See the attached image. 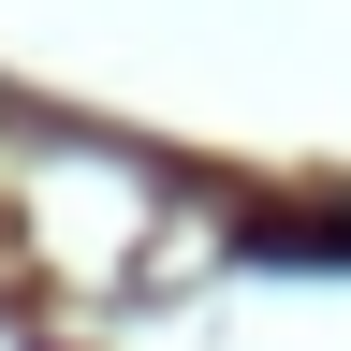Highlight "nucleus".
I'll use <instances>...</instances> for the list:
<instances>
[{
    "label": "nucleus",
    "instance_id": "1",
    "mask_svg": "<svg viewBox=\"0 0 351 351\" xmlns=\"http://www.w3.org/2000/svg\"><path fill=\"white\" fill-rule=\"evenodd\" d=\"M234 249L249 263H351V205H263V219H234Z\"/></svg>",
    "mask_w": 351,
    "mask_h": 351
}]
</instances>
